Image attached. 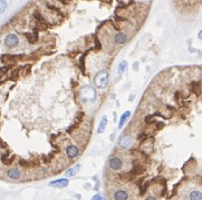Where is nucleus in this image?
<instances>
[{"label": "nucleus", "instance_id": "f257e3e1", "mask_svg": "<svg viewBox=\"0 0 202 200\" xmlns=\"http://www.w3.org/2000/svg\"><path fill=\"white\" fill-rule=\"evenodd\" d=\"M94 84L97 88H104L108 84V74L106 71H100L94 77Z\"/></svg>", "mask_w": 202, "mask_h": 200}, {"label": "nucleus", "instance_id": "f03ea898", "mask_svg": "<svg viewBox=\"0 0 202 200\" xmlns=\"http://www.w3.org/2000/svg\"><path fill=\"white\" fill-rule=\"evenodd\" d=\"M95 90L92 88L91 86H85L83 87L81 90V97L83 102H86V101H92V100L95 99Z\"/></svg>", "mask_w": 202, "mask_h": 200}, {"label": "nucleus", "instance_id": "7ed1b4c3", "mask_svg": "<svg viewBox=\"0 0 202 200\" xmlns=\"http://www.w3.org/2000/svg\"><path fill=\"white\" fill-rule=\"evenodd\" d=\"M24 56H16V55H9V54H5V55H1L0 59L4 64H8V66H12L18 59H22Z\"/></svg>", "mask_w": 202, "mask_h": 200}, {"label": "nucleus", "instance_id": "20e7f679", "mask_svg": "<svg viewBox=\"0 0 202 200\" xmlns=\"http://www.w3.org/2000/svg\"><path fill=\"white\" fill-rule=\"evenodd\" d=\"M18 42H19V39H18V37L16 35H14V34L8 35L5 39L6 46L9 47V48H14V47H16V46L18 45Z\"/></svg>", "mask_w": 202, "mask_h": 200}, {"label": "nucleus", "instance_id": "39448f33", "mask_svg": "<svg viewBox=\"0 0 202 200\" xmlns=\"http://www.w3.org/2000/svg\"><path fill=\"white\" fill-rule=\"evenodd\" d=\"M118 144H120V146L123 147V148H128V147H131V145L133 144V138H132L131 136L123 135L121 138H120Z\"/></svg>", "mask_w": 202, "mask_h": 200}, {"label": "nucleus", "instance_id": "423d86ee", "mask_svg": "<svg viewBox=\"0 0 202 200\" xmlns=\"http://www.w3.org/2000/svg\"><path fill=\"white\" fill-rule=\"evenodd\" d=\"M66 155H67L68 158H71V159L76 158L77 156L79 155V149H78L75 145L68 146V147H67V149H66Z\"/></svg>", "mask_w": 202, "mask_h": 200}, {"label": "nucleus", "instance_id": "0eeeda50", "mask_svg": "<svg viewBox=\"0 0 202 200\" xmlns=\"http://www.w3.org/2000/svg\"><path fill=\"white\" fill-rule=\"evenodd\" d=\"M50 187H55V188H65L68 186V179H65V178H61V179H57L51 181L49 184Z\"/></svg>", "mask_w": 202, "mask_h": 200}, {"label": "nucleus", "instance_id": "6e6552de", "mask_svg": "<svg viewBox=\"0 0 202 200\" xmlns=\"http://www.w3.org/2000/svg\"><path fill=\"white\" fill-rule=\"evenodd\" d=\"M117 178L121 180L122 182H133L135 180V177L132 175L131 171L130 172H123L117 176Z\"/></svg>", "mask_w": 202, "mask_h": 200}, {"label": "nucleus", "instance_id": "1a4fd4ad", "mask_svg": "<svg viewBox=\"0 0 202 200\" xmlns=\"http://www.w3.org/2000/svg\"><path fill=\"white\" fill-rule=\"evenodd\" d=\"M84 117H85L84 112H82V111H81V112H78V114L76 115V117H75V122H74V125L71 126V128L67 130V131H68V132H71L73 129H76V128H78V127H79V125L82 124L83 119H84Z\"/></svg>", "mask_w": 202, "mask_h": 200}, {"label": "nucleus", "instance_id": "9d476101", "mask_svg": "<svg viewBox=\"0 0 202 200\" xmlns=\"http://www.w3.org/2000/svg\"><path fill=\"white\" fill-rule=\"evenodd\" d=\"M144 172H145V169H144V167L141 166L140 164H135V165L133 166V168H132V170H131V174L135 177V179H136L137 176L143 175Z\"/></svg>", "mask_w": 202, "mask_h": 200}, {"label": "nucleus", "instance_id": "9b49d317", "mask_svg": "<svg viewBox=\"0 0 202 200\" xmlns=\"http://www.w3.org/2000/svg\"><path fill=\"white\" fill-rule=\"evenodd\" d=\"M110 167H111L113 170H120L122 168V160L120 158H112L110 160Z\"/></svg>", "mask_w": 202, "mask_h": 200}, {"label": "nucleus", "instance_id": "f8f14e48", "mask_svg": "<svg viewBox=\"0 0 202 200\" xmlns=\"http://www.w3.org/2000/svg\"><path fill=\"white\" fill-rule=\"evenodd\" d=\"M14 160H15V156H10L9 152H5L4 155L1 156V161L5 165H10V164L14 162Z\"/></svg>", "mask_w": 202, "mask_h": 200}, {"label": "nucleus", "instance_id": "ddd939ff", "mask_svg": "<svg viewBox=\"0 0 202 200\" xmlns=\"http://www.w3.org/2000/svg\"><path fill=\"white\" fill-rule=\"evenodd\" d=\"M8 177L10 178V179H19L20 178V171L17 169V168H11V169L8 170Z\"/></svg>", "mask_w": 202, "mask_h": 200}, {"label": "nucleus", "instance_id": "4468645a", "mask_svg": "<svg viewBox=\"0 0 202 200\" xmlns=\"http://www.w3.org/2000/svg\"><path fill=\"white\" fill-rule=\"evenodd\" d=\"M127 41V36L123 32H118L115 35V42L118 44V45H123Z\"/></svg>", "mask_w": 202, "mask_h": 200}, {"label": "nucleus", "instance_id": "2eb2a0df", "mask_svg": "<svg viewBox=\"0 0 202 200\" xmlns=\"http://www.w3.org/2000/svg\"><path fill=\"white\" fill-rule=\"evenodd\" d=\"M35 31V34L32 35V34H29V32H25V37L27 38V40L30 42V44H36L37 41H38V32H37V30H34Z\"/></svg>", "mask_w": 202, "mask_h": 200}, {"label": "nucleus", "instance_id": "dca6fc26", "mask_svg": "<svg viewBox=\"0 0 202 200\" xmlns=\"http://www.w3.org/2000/svg\"><path fill=\"white\" fill-rule=\"evenodd\" d=\"M79 168H81V165H77L74 166V167H71V168H69V169L66 170V176L67 177H73V176H75L77 172H78V170H79Z\"/></svg>", "mask_w": 202, "mask_h": 200}, {"label": "nucleus", "instance_id": "f3484780", "mask_svg": "<svg viewBox=\"0 0 202 200\" xmlns=\"http://www.w3.org/2000/svg\"><path fill=\"white\" fill-rule=\"evenodd\" d=\"M189 199L190 200H202V192L198 191V190H193L189 195Z\"/></svg>", "mask_w": 202, "mask_h": 200}, {"label": "nucleus", "instance_id": "a211bd4d", "mask_svg": "<svg viewBox=\"0 0 202 200\" xmlns=\"http://www.w3.org/2000/svg\"><path fill=\"white\" fill-rule=\"evenodd\" d=\"M130 116H131V112H130V111H125V112L121 116V119H120V122H118V127H120V128H122V127L124 126V124L126 122V120L128 119Z\"/></svg>", "mask_w": 202, "mask_h": 200}, {"label": "nucleus", "instance_id": "6ab92c4d", "mask_svg": "<svg viewBox=\"0 0 202 200\" xmlns=\"http://www.w3.org/2000/svg\"><path fill=\"white\" fill-rule=\"evenodd\" d=\"M106 126H107V118L106 117H103L101 124H100V127H98V129H97V132H98V134H103V132L105 131Z\"/></svg>", "mask_w": 202, "mask_h": 200}, {"label": "nucleus", "instance_id": "aec40b11", "mask_svg": "<svg viewBox=\"0 0 202 200\" xmlns=\"http://www.w3.org/2000/svg\"><path fill=\"white\" fill-rule=\"evenodd\" d=\"M192 88H193V91L196 92L197 96H199L201 94V87H200L199 82H192Z\"/></svg>", "mask_w": 202, "mask_h": 200}, {"label": "nucleus", "instance_id": "412c9836", "mask_svg": "<svg viewBox=\"0 0 202 200\" xmlns=\"http://www.w3.org/2000/svg\"><path fill=\"white\" fill-rule=\"evenodd\" d=\"M126 67H127V62L125 60H123L121 64H120V66H118V72H120V74L124 72L125 69H126Z\"/></svg>", "mask_w": 202, "mask_h": 200}, {"label": "nucleus", "instance_id": "4be33fe9", "mask_svg": "<svg viewBox=\"0 0 202 200\" xmlns=\"http://www.w3.org/2000/svg\"><path fill=\"white\" fill-rule=\"evenodd\" d=\"M38 24V29L40 30H46L47 28H49V24L46 21H41V22H37Z\"/></svg>", "mask_w": 202, "mask_h": 200}, {"label": "nucleus", "instance_id": "5701e85b", "mask_svg": "<svg viewBox=\"0 0 202 200\" xmlns=\"http://www.w3.org/2000/svg\"><path fill=\"white\" fill-rule=\"evenodd\" d=\"M54 154H55V152H51V154H50L49 156L43 155V156H41V158H43V161H44L45 164H48V162H50L51 158L54 157Z\"/></svg>", "mask_w": 202, "mask_h": 200}, {"label": "nucleus", "instance_id": "b1692460", "mask_svg": "<svg viewBox=\"0 0 202 200\" xmlns=\"http://www.w3.org/2000/svg\"><path fill=\"white\" fill-rule=\"evenodd\" d=\"M19 70H20V69H16V70H14V71L11 72L10 79L12 80V81H16V80L18 79V77H19Z\"/></svg>", "mask_w": 202, "mask_h": 200}, {"label": "nucleus", "instance_id": "393cba45", "mask_svg": "<svg viewBox=\"0 0 202 200\" xmlns=\"http://www.w3.org/2000/svg\"><path fill=\"white\" fill-rule=\"evenodd\" d=\"M34 18L36 19V21H37V22H41V21H45V20H44V18H43V16H41L40 14L38 12V11H35V12H34Z\"/></svg>", "mask_w": 202, "mask_h": 200}, {"label": "nucleus", "instance_id": "a878e982", "mask_svg": "<svg viewBox=\"0 0 202 200\" xmlns=\"http://www.w3.org/2000/svg\"><path fill=\"white\" fill-rule=\"evenodd\" d=\"M19 165L21 167H24V168H28V167H30V162L29 161H26L24 159H20L19 160Z\"/></svg>", "mask_w": 202, "mask_h": 200}, {"label": "nucleus", "instance_id": "bb28decb", "mask_svg": "<svg viewBox=\"0 0 202 200\" xmlns=\"http://www.w3.org/2000/svg\"><path fill=\"white\" fill-rule=\"evenodd\" d=\"M7 8V2L6 1H0V14H2Z\"/></svg>", "mask_w": 202, "mask_h": 200}, {"label": "nucleus", "instance_id": "cd10ccee", "mask_svg": "<svg viewBox=\"0 0 202 200\" xmlns=\"http://www.w3.org/2000/svg\"><path fill=\"white\" fill-rule=\"evenodd\" d=\"M12 66H5V67H1L0 68V74H6L8 70L10 69Z\"/></svg>", "mask_w": 202, "mask_h": 200}, {"label": "nucleus", "instance_id": "c85d7f7f", "mask_svg": "<svg viewBox=\"0 0 202 200\" xmlns=\"http://www.w3.org/2000/svg\"><path fill=\"white\" fill-rule=\"evenodd\" d=\"M30 69H31V66L30 65H27L24 67V75H28L29 72H30Z\"/></svg>", "mask_w": 202, "mask_h": 200}, {"label": "nucleus", "instance_id": "c756f323", "mask_svg": "<svg viewBox=\"0 0 202 200\" xmlns=\"http://www.w3.org/2000/svg\"><path fill=\"white\" fill-rule=\"evenodd\" d=\"M92 200H105V198L102 195H100V194H97V195H95L92 198Z\"/></svg>", "mask_w": 202, "mask_h": 200}, {"label": "nucleus", "instance_id": "7c9ffc66", "mask_svg": "<svg viewBox=\"0 0 202 200\" xmlns=\"http://www.w3.org/2000/svg\"><path fill=\"white\" fill-rule=\"evenodd\" d=\"M146 138H147V135H146V134H141V135L139 136V139H140V140L146 139Z\"/></svg>", "mask_w": 202, "mask_h": 200}, {"label": "nucleus", "instance_id": "2f4dec72", "mask_svg": "<svg viewBox=\"0 0 202 200\" xmlns=\"http://www.w3.org/2000/svg\"><path fill=\"white\" fill-rule=\"evenodd\" d=\"M152 119H153V116H147L145 117V122H151Z\"/></svg>", "mask_w": 202, "mask_h": 200}, {"label": "nucleus", "instance_id": "473e14b6", "mask_svg": "<svg viewBox=\"0 0 202 200\" xmlns=\"http://www.w3.org/2000/svg\"><path fill=\"white\" fill-rule=\"evenodd\" d=\"M95 45H96V49H100V48H101V45H100V42H98L97 38H95Z\"/></svg>", "mask_w": 202, "mask_h": 200}, {"label": "nucleus", "instance_id": "72a5a7b5", "mask_svg": "<svg viewBox=\"0 0 202 200\" xmlns=\"http://www.w3.org/2000/svg\"><path fill=\"white\" fill-rule=\"evenodd\" d=\"M163 127H164V124H163V122H157V129H161Z\"/></svg>", "mask_w": 202, "mask_h": 200}, {"label": "nucleus", "instance_id": "f704fd0d", "mask_svg": "<svg viewBox=\"0 0 202 200\" xmlns=\"http://www.w3.org/2000/svg\"><path fill=\"white\" fill-rule=\"evenodd\" d=\"M145 200H157L155 197H152V196H149V197H146L145 198Z\"/></svg>", "mask_w": 202, "mask_h": 200}, {"label": "nucleus", "instance_id": "c9c22d12", "mask_svg": "<svg viewBox=\"0 0 202 200\" xmlns=\"http://www.w3.org/2000/svg\"><path fill=\"white\" fill-rule=\"evenodd\" d=\"M77 54H78V51H75V52H71V54H69V57H71V58H74V57H75Z\"/></svg>", "mask_w": 202, "mask_h": 200}, {"label": "nucleus", "instance_id": "e433bc0d", "mask_svg": "<svg viewBox=\"0 0 202 200\" xmlns=\"http://www.w3.org/2000/svg\"><path fill=\"white\" fill-rule=\"evenodd\" d=\"M0 147H2V148H6V147H7V145H6L1 139H0Z\"/></svg>", "mask_w": 202, "mask_h": 200}, {"label": "nucleus", "instance_id": "4c0bfd02", "mask_svg": "<svg viewBox=\"0 0 202 200\" xmlns=\"http://www.w3.org/2000/svg\"><path fill=\"white\" fill-rule=\"evenodd\" d=\"M61 4H63V5H68V4H69L68 1H65V0H61Z\"/></svg>", "mask_w": 202, "mask_h": 200}, {"label": "nucleus", "instance_id": "58836bf2", "mask_svg": "<svg viewBox=\"0 0 202 200\" xmlns=\"http://www.w3.org/2000/svg\"><path fill=\"white\" fill-rule=\"evenodd\" d=\"M198 36H199V39L202 40V30L200 31V32H199V35H198Z\"/></svg>", "mask_w": 202, "mask_h": 200}, {"label": "nucleus", "instance_id": "ea45409f", "mask_svg": "<svg viewBox=\"0 0 202 200\" xmlns=\"http://www.w3.org/2000/svg\"><path fill=\"white\" fill-rule=\"evenodd\" d=\"M136 68H139V64L135 62V65H134V69H136Z\"/></svg>", "mask_w": 202, "mask_h": 200}]
</instances>
